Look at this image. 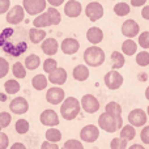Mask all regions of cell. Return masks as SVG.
I'll return each instance as SVG.
<instances>
[{
	"label": "cell",
	"instance_id": "47",
	"mask_svg": "<svg viewBox=\"0 0 149 149\" xmlns=\"http://www.w3.org/2000/svg\"><path fill=\"white\" fill-rule=\"evenodd\" d=\"M141 17L144 18V20L149 21V4L143 7V9H141Z\"/></svg>",
	"mask_w": 149,
	"mask_h": 149
},
{
	"label": "cell",
	"instance_id": "30",
	"mask_svg": "<svg viewBox=\"0 0 149 149\" xmlns=\"http://www.w3.org/2000/svg\"><path fill=\"white\" fill-rule=\"evenodd\" d=\"M45 137H46L47 141L58 144V143L62 140L63 136H62V132H60L58 128H55V127H50V128L46 131V134H45Z\"/></svg>",
	"mask_w": 149,
	"mask_h": 149
},
{
	"label": "cell",
	"instance_id": "38",
	"mask_svg": "<svg viewBox=\"0 0 149 149\" xmlns=\"http://www.w3.org/2000/svg\"><path fill=\"white\" fill-rule=\"evenodd\" d=\"M127 140L122 139V137H114L110 141V149H127Z\"/></svg>",
	"mask_w": 149,
	"mask_h": 149
},
{
	"label": "cell",
	"instance_id": "13",
	"mask_svg": "<svg viewBox=\"0 0 149 149\" xmlns=\"http://www.w3.org/2000/svg\"><path fill=\"white\" fill-rule=\"evenodd\" d=\"M9 110L12 114L16 115H22L29 111V102L26 101V98L24 97H15L9 103Z\"/></svg>",
	"mask_w": 149,
	"mask_h": 149
},
{
	"label": "cell",
	"instance_id": "11",
	"mask_svg": "<svg viewBox=\"0 0 149 149\" xmlns=\"http://www.w3.org/2000/svg\"><path fill=\"white\" fill-rule=\"evenodd\" d=\"M148 115L143 109H134L128 114V123L134 127H144L147 124Z\"/></svg>",
	"mask_w": 149,
	"mask_h": 149
},
{
	"label": "cell",
	"instance_id": "7",
	"mask_svg": "<svg viewBox=\"0 0 149 149\" xmlns=\"http://www.w3.org/2000/svg\"><path fill=\"white\" fill-rule=\"evenodd\" d=\"M123 76L115 70H111L109 72H106L105 77H103V82H105L106 88L110 90H118L119 88L123 85Z\"/></svg>",
	"mask_w": 149,
	"mask_h": 149
},
{
	"label": "cell",
	"instance_id": "6",
	"mask_svg": "<svg viewBox=\"0 0 149 149\" xmlns=\"http://www.w3.org/2000/svg\"><path fill=\"white\" fill-rule=\"evenodd\" d=\"M25 9L22 5H13L7 13H5V21L9 25H18L25 20Z\"/></svg>",
	"mask_w": 149,
	"mask_h": 149
},
{
	"label": "cell",
	"instance_id": "32",
	"mask_svg": "<svg viewBox=\"0 0 149 149\" xmlns=\"http://www.w3.org/2000/svg\"><path fill=\"white\" fill-rule=\"evenodd\" d=\"M130 12H131V7H130V4H127V3H124V1L116 3V4L114 5V13H115L118 17H124V16H127Z\"/></svg>",
	"mask_w": 149,
	"mask_h": 149
},
{
	"label": "cell",
	"instance_id": "24",
	"mask_svg": "<svg viewBox=\"0 0 149 149\" xmlns=\"http://www.w3.org/2000/svg\"><path fill=\"white\" fill-rule=\"evenodd\" d=\"M110 60H111V68H113V70H115V71L123 68L124 64H126L124 54H123V52H119V51H113V52H111Z\"/></svg>",
	"mask_w": 149,
	"mask_h": 149
},
{
	"label": "cell",
	"instance_id": "48",
	"mask_svg": "<svg viewBox=\"0 0 149 149\" xmlns=\"http://www.w3.org/2000/svg\"><path fill=\"white\" fill-rule=\"evenodd\" d=\"M148 0H131V5L132 7H144L147 4Z\"/></svg>",
	"mask_w": 149,
	"mask_h": 149
},
{
	"label": "cell",
	"instance_id": "20",
	"mask_svg": "<svg viewBox=\"0 0 149 149\" xmlns=\"http://www.w3.org/2000/svg\"><path fill=\"white\" fill-rule=\"evenodd\" d=\"M67 77H68L67 71L62 67H58L54 72H51L49 74L47 79H49V81L54 85H63L65 81H67Z\"/></svg>",
	"mask_w": 149,
	"mask_h": 149
},
{
	"label": "cell",
	"instance_id": "49",
	"mask_svg": "<svg viewBox=\"0 0 149 149\" xmlns=\"http://www.w3.org/2000/svg\"><path fill=\"white\" fill-rule=\"evenodd\" d=\"M64 1H65V0H47V3H49L51 7H55V8L63 5V4H64Z\"/></svg>",
	"mask_w": 149,
	"mask_h": 149
},
{
	"label": "cell",
	"instance_id": "31",
	"mask_svg": "<svg viewBox=\"0 0 149 149\" xmlns=\"http://www.w3.org/2000/svg\"><path fill=\"white\" fill-rule=\"evenodd\" d=\"M122 106L115 101H110L109 103H106L105 106V113L110 114L113 116H122Z\"/></svg>",
	"mask_w": 149,
	"mask_h": 149
},
{
	"label": "cell",
	"instance_id": "51",
	"mask_svg": "<svg viewBox=\"0 0 149 149\" xmlns=\"http://www.w3.org/2000/svg\"><path fill=\"white\" fill-rule=\"evenodd\" d=\"M127 149H145V148H144V145H141V144H132L131 147H128Z\"/></svg>",
	"mask_w": 149,
	"mask_h": 149
},
{
	"label": "cell",
	"instance_id": "22",
	"mask_svg": "<svg viewBox=\"0 0 149 149\" xmlns=\"http://www.w3.org/2000/svg\"><path fill=\"white\" fill-rule=\"evenodd\" d=\"M47 33L45 31V29H38V28H31L28 31V37L30 39V42H33L34 45L42 43L45 39L47 38Z\"/></svg>",
	"mask_w": 149,
	"mask_h": 149
},
{
	"label": "cell",
	"instance_id": "44",
	"mask_svg": "<svg viewBox=\"0 0 149 149\" xmlns=\"http://www.w3.org/2000/svg\"><path fill=\"white\" fill-rule=\"evenodd\" d=\"M140 139L144 144H149V126H144L140 132Z\"/></svg>",
	"mask_w": 149,
	"mask_h": 149
},
{
	"label": "cell",
	"instance_id": "54",
	"mask_svg": "<svg viewBox=\"0 0 149 149\" xmlns=\"http://www.w3.org/2000/svg\"><path fill=\"white\" fill-rule=\"evenodd\" d=\"M145 77H147V73H144V72L140 73V80H141V81L143 80H145Z\"/></svg>",
	"mask_w": 149,
	"mask_h": 149
},
{
	"label": "cell",
	"instance_id": "5",
	"mask_svg": "<svg viewBox=\"0 0 149 149\" xmlns=\"http://www.w3.org/2000/svg\"><path fill=\"white\" fill-rule=\"evenodd\" d=\"M47 0H22L25 12L30 16H38L46 10Z\"/></svg>",
	"mask_w": 149,
	"mask_h": 149
},
{
	"label": "cell",
	"instance_id": "33",
	"mask_svg": "<svg viewBox=\"0 0 149 149\" xmlns=\"http://www.w3.org/2000/svg\"><path fill=\"white\" fill-rule=\"evenodd\" d=\"M29 130H30V124H29V122L26 120V119L21 118V119H18V120H16V123H15V131L17 132L18 135L28 134Z\"/></svg>",
	"mask_w": 149,
	"mask_h": 149
},
{
	"label": "cell",
	"instance_id": "1",
	"mask_svg": "<svg viewBox=\"0 0 149 149\" xmlns=\"http://www.w3.org/2000/svg\"><path fill=\"white\" fill-rule=\"evenodd\" d=\"M17 31L12 28H7L3 30L0 34V47L5 54L10 55V56H20L21 54L28 50V43L25 41L22 42H12L10 39L16 36Z\"/></svg>",
	"mask_w": 149,
	"mask_h": 149
},
{
	"label": "cell",
	"instance_id": "12",
	"mask_svg": "<svg viewBox=\"0 0 149 149\" xmlns=\"http://www.w3.org/2000/svg\"><path fill=\"white\" fill-rule=\"evenodd\" d=\"M39 122L46 127H56V126H59L60 119L55 110H52V109H46V110H43L41 113V115H39Z\"/></svg>",
	"mask_w": 149,
	"mask_h": 149
},
{
	"label": "cell",
	"instance_id": "34",
	"mask_svg": "<svg viewBox=\"0 0 149 149\" xmlns=\"http://www.w3.org/2000/svg\"><path fill=\"white\" fill-rule=\"evenodd\" d=\"M26 68L21 62H16L12 65V73L16 79H25L26 77Z\"/></svg>",
	"mask_w": 149,
	"mask_h": 149
},
{
	"label": "cell",
	"instance_id": "8",
	"mask_svg": "<svg viewBox=\"0 0 149 149\" xmlns=\"http://www.w3.org/2000/svg\"><path fill=\"white\" fill-rule=\"evenodd\" d=\"M98 137H100V127H97L95 124H86L80 131L81 141L88 143V144H92V143L97 141Z\"/></svg>",
	"mask_w": 149,
	"mask_h": 149
},
{
	"label": "cell",
	"instance_id": "3",
	"mask_svg": "<svg viewBox=\"0 0 149 149\" xmlns=\"http://www.w3.org/2000/svg\"><path fill=\"white\" fill-rule=\"evenodd\" d=\"M123 126L124 124L122 116H113L105 111L98 116V127L107 134H114V132L119 131Z\"/></svg>",
	"mask_w": 149,
	"mask_h": 149
},
{
	"label": "cell",
	"instance_id": "26",
	"mask_svg": "<svg viewBox=\"0 0 149 149\" xmlns=\"http://www.w3.org/2000/svg\"><path fill=\"white\" fill-rule=\"evenodd\" d=\"M122 52L127 56H132L137 52V43L131 38H127L126 41L122 43Z\"/></svg>",
	"mask_w": 149,
	"mask_h": 149
},
{
	"label": "cell",
	"instance_id": "18",
	"mask_svg": "<svg viewBox=\"0 0 149 149\" xmlns=\"http://www.w3.org/2000/svg\"><path fill=\"white\" fill-rule=\"evenodd\" d=\"M41 50L47 56H54L59 51V43H58V41L55 38L50 37V38H46L41 43Z\"/></svg>",
	"mask_w": 149,
	"mask_h": 149
},
{
	"label": "cell",
	"instance_id": "43",
	"mask_svg": "<svg viewBox=\"0 0 149 149\" xmlns=\"http://www.w3.org/2000/svg\"><path fill=\"white\" fill-rule=\"evenodd\" d=\"M9 148V137L7 134L0 132V149H8Z\"/></svg>",
	"mask_w": 149,
	"mask_h": 149
},
{
	"label": "cell",
	"instance_id": "55",
	"mask_svg": "<svg viewBox=\"0 0 149 149\" xmlns=\"http://www.w3.org/2000/svg\"><path fill=\"white\" fill-rule=\"evenodd\" d=\"M147 115H148V118H149V105H148V107H147Z\"/></svg>",
	"mask_w": 149,
	"mask_h": 149
},
{
	"label": "cell",
	"instance_id": "36",
	"mask_svg": "<svg viewBox=\"0 0 149 149\" xmlns=\"http://www.w3.org/2000/svg\"><path fill=\"white\" fill-rule=\"evenodd\" d=\"M136 64L140 67H147L149 65V51L143 50V51L136 54Z\"/></svg>",
	"mask_w": 149,
	"mask_h": 149
},
{
	"label": "cell",
	"instance_id": "27",
	"mask_svg": "<svg viewBox=\"0 0 149 149\" xmlns=\"http://www.w3.org/2000/svg\"><path fill=\"white\" fill-rule=\"evenodd\" d=\"M24 65H25L26 70H30V71H36L39 68L41 65V58L36 54H31L28 55L25 58V62H24Z\"/></svg>",
	"mask_w": 149,
	"mask_h": 149
},
{
	"label": "cell",
	"instance_id": "28",
	"mask_svg": "<svg viewBox=\"0 0 149 149\" xmlns=\"http://www.w3.org/2000/svg\"><path fill=\"white\" fill-rule=\"evenodd\" d=\"M135 136H136V130H135V127L131 126V124H126V126H123L120 128L119 137H122V139L127 140V141H131V140L135 139Z\"/></svg>",
	"mask_w": 149,
	"mask_h": 149
},
{
	"label": "cell",
	"instance_id": "46",
	"mask_svg": "<svg viewBox=\"0 0 149 149\" xmlns=\"http://www.w3.org/2000/svg\"><path fill=\"white\" fill-rule=\"evenodd\" d=\"M41 149H60L58 147V144H55V143H50V141H43L41 145Z\"/></svg>",
	"mask_w": 149,
	"mask_h": 149
},
{
	"label": "cell",
	"instance_id": "10",
	"mask_svg": "<svg viewBox=\"0 0 149 149\" xmlns=\"http://www.w3.org/2000/svg\"><path fill=\"white\" fill-rule=\"evenodd\" d=\"M80 103H81V109L86 114H95L101 107L100 101H98L97 98H95V95H93V94L82 95Z\"/></svg>",
	"mask_w": 149,
	"mask_h": 149
},
{
	"label": "cell",
	"instance_id": "21",
	"mask_svg": "<svg viewBox=\"0 0 149 149\" xmlns=\"http://www.w3.org/2000/svg\"><path fill=\"white\" fill-rule=\"evenodd\" d=\"M89 76H90V72H89V68H88L86 64L76 65L72 71V77L79 82L86 81V80L89 79Z\"/></svg>",
	"mask_w": 149,
	"mask_h": 149
},
{
	"label": "cell",
	"instance_id": "56",
	"mask_svg": "<svg viewBox=\"0 0 149 149\" xmlns=\"http://www.w3.org/2000/svg\"><path fill=\"white\" fill-rule=\"evenodd\" d=\"M0 132H1V127H0Z\"/></svg>",
	"mask_w": 149,
	"mask_h": 149
},
{
	"label": "cell",
	"instance_id": "45",
	"mask_svg": "<svg viewBox=\"0 0 149 149\" xmlns=\"http://www.w3.org/2000/svg\"><path fill=\"white\" fill-rule=\"evenodd\" d=\"M10 9V0H0V15H4Z\"/></svg>",
	"mask_w": 149,
	"mask_h": 149
},
{
	"label": "cell",
	"instance_id": "50",
	"mask_svg": "<svg viewBox=\"0 0 149 149\" xmlns=\"http://www.w3.org/2000/svg\"><path fill=\"white\" fill-rule=\"evenodd\" d=\"M9 149H26V147L22 144V143H13L9 147Z\"/></svg>",
	"mask_w": 149,
	"mask_h": 149
},
{
	"label": "cell",
	"instance_id": "35",
	"mask_svg": "<svg viewBox=\"0 0 149 149\" xmlns=\"http://www.w3.org/2000/svg\"><path fill=\"white\" fill-rule=\"evenodd\" d=\"M46 12L49 13L50 18H51V22H52V25L54 26L59 25V24L62 22V15H60V12L58 10V8L51 7V5H50V7L46 9Z\"/></svg>",
	"mask_w": 149,
	"mask_h": 149
},
{
	"label": "cell",
	"instance_id": "29",
	"mask_svg": "<svg viewBox=\"0 0 149 149\" xmlns=\"http://www.w3.org/2000/svg\"><path fill=\"white\" fill-rule=\"evenodd\" d=\"M20 89H21L20 82H18L17 80H15V79L7 80V81L4 82V90H5L7 94H10V95L17 94V93L20 92Z\"/></svg>",
	"mask_w": 149,
	"mask_h": 149
},
{
	"label": "cell",
	"instance_id": "42",
	"mask_svg": "<svg viewBox=\"0 0 149 149\" xmlns=\"http://www.w3.org/2000/svg\"><path fill=\"white\" fill-rule=\"evenodd\" d=\"M9 72V63L7 59L0 56V79H4Z\"/></svg>",
	"mask_w": 149,
	"mask_h": 149
},
{
	"label": "cell",
	"instance_id": "19",
	"mask_svg": "<svg viewBox=\"0 0 149 149\" xmlns=\"http://www.w3.org/2000/svg\"><path fill=\"white\" fill-rule=\"evenodd\" d=\"M86 39L89 43L94 45V46H98V43L103 41V31L101 28L98 26H92V28L88 29L86 31Z\"/></svg>",
	"mask_w": 149,
	"mask_h": 149
},
{
	"label": "cell",
	"instance_id": "39",
	"mask_svg": "<svg viewBox=\"0 0 149 149\" xmlns=\"http://www.w3.org/2000/svg\"><path fill=\"white\" fill-rule=\"evenodd\" d=\"M137 42H139V46L141 47L143 50H148L149 49V31H143V33L139 34V38H137Z\"/></svg>",
	"mask_w": 149,
	"mask_h": 149
},
{
	"label": "cell",
	"instance_id": "16",
	"mask_svg": "<svg viewBox=\"0 0 149 149\" xmlns=\"http://www.w3.org/2000/svg\"><path fill=\"white\" fill-rule=\"evenodd\" d=\"M82 13V5L77 0H70L64 4V15L70 18H77Z\"/></svg>",
	"mask_w": 149,
	"mask_h": 149
},
{
	"label": "cell",
	"instance_id": "2",
	"mask_svg": "<svg viewBox=\"0 0 149 149\" xmlns=\"http://www.w3.org/2000/svg\"><path fill=\"white\" fill-rule=\"evenodd\" d=\"M81 111V103L76 97H65L60 103V115L64 120H73Z\"/></svg>",
	"mask_w": 149,
	"mask_h": 149
},
{
	"label": "cell",
	"instance_id": "37",
	"mask_svg": "<svg viewBox=\"0 0 149 149\" xmlns=\"http://www.w3.org/2000/svg\"><path fill=\"white\" fill-rule=\"evenodd\" d=\"M43 71L46 72L47 74H50L51 72H54L55 70L58 68V63L55 59H52V58H47L46 60H43Z\"/></svg>",
	"mask_w": 149,
	"mask_h": 149
},
{
	"label": "cell",
	"instance_id": "4",
	"mask_svg": "<svg viewBox=\"0 0 149 149\" xmlns=\"http://www.w3.org/2000/svg\"><path fill=\"white\" fill-rule=\"evenodd\" d=\"M105 51L101 47L92 45L90 47L85 49L84 51V62L89 67H100L105 62Z\"/></svg>",
	"mask_w": 149,
	"mask_h": 149
},
{
	"label": "cell",
	"instance_id": "40",
	"mask_svg": "<svg viewBox=\"0 0 149 149\" xmlns=\"http://www.w3.org/2000/svg\"><path fill=\"white\" fill-rule=\"evenodd\" d=\"M60 149H84V145L80 140H76V139H70L64 143Z\"/></svg>",
	"mask_w": 149,
	"mask_h": 149
},
{
	"label": "cell",
	"instance_id": "14",
	"mask_svg": "<svg viewBox=\"0 0 149 149\" xmlns=\"http://www.w3.org/2000/svg\"><path fill=\"white\" fill-rule=\"evenodd\" d=\"M122 34H123L126 38H135L140 34V25L132 18H128L126 20L123 24H122Z\"/></svg>",
	"mask_w": 149,
	"mask_h": 149
},
{
	"label": "cell",
	"instance_id": "23",
	"mask_svg": "<svg viewBox=\"0 0 149 149\" xmlns=\"http://www.w3.org/2000/svg\"><path fill=\"white\" fill-rule=\"evenodd\" d=\"M33 26L38 29H45V28H49V26H52L51 18H50L49 13L43 12L41 15L36 16V18L33 20Z\"/></svg>",
	"mask_w": 149,
	"mask_h": 149
},
{
	"label": "cell",
	"instance_id": "17",
	"mask_svg": "<svg viewBox=\"0 0 149 149\" xmlns=\"http://www.w3.org/2000/svg\"><path fill=\"white\" fill-rule=\"evenodd\" d=\"M60 50L65 55H74L80 50V42L76 38H71V37L64 38L60 43Z\"/></svg>",
	"mask_w": 149,
	"mask_h": 149
},
{
	"label": "cell",
	"instance_id": "15",
	"mask_svg": "<svg viewBox=\"0 0 149 149\" xmlns=\"http://www.w3.org/2000/svg\"><path fill=\"white\" fill-rule=\"evenodd\" d=\"M64 98H65V93L60 86L50 88L46 93V101L50 105H54V106L60 105V103L64 101Z\"/></svg>",
	"mask_w": 149,
	"mask_h": 149
},
{
	"label": "cell",
	"instance_id": "25",
	"mask_svg": "<svg viewBox=\"0 0 149 149\" xmlns=\"http://www.w3.org/2000/svg\"><path fill=\"white\" fill-rule=\"evenodd\" d=\"M31 85H33V88L36 90L41 92V90H43L47 88V85H49V79L46 77V74L38 73L31 79Z\"/></svg>",
	"mask_w": 149,
	"mask_h": 149
},
{
	"label": "cell",
	"instance_id": "53",
	"mask_svg": "<svg viewBox=\"0 0 149 149\" xmlns=\"http://www.w3.org/2000/svg\"><path fill=\"white\" fill-rule=\"evenodd\" d=\"M145 98L149 101V85H148V88L145 89Z\"/></svg>",
	"mask_w": 149,
	"mask_h": 149
},
{
	"label": "cell",
	"instance_id": "52",
	"mask_svg": "<svg viewBox=\"0 0 149 149\" xmlns=\"http://www.w3.org/2000/svg\"><path fill=\"white\" fill-rule=\"evenodd\" d=\"M0 101H1V102H5V101H7V93H0Z\"/></svg>",
	"mask_w": 149,
	"mask_h": 149
},
{
	"label": "cell",
	"instance_id": "41",
	"mask_svg": "<svg viewBox=\"0 0 149 149\" xmlns=\"http://www.w3.org/2000/svg\"><path fill=\"white\" fill-rule=\"evenodd\" d=\"M10 122H12V115L7 111H1L0 113V127L1 128H7L9 127Z\"/></svg>",
	"mask_w": 149,
	"mask_h": 149
},
{
	"label": "cell",
	"instance_id": "9",
	"mask_svg": "<svg viewBox=\"0 0 149 149\" xmlns=\"http://www.w3.org/2000/svg\"><path fill=\"white\" fill-rule=\"evenodd\" d=\"M103 13H105L103 5L98 1H90L89 4L85 7V16H86L92 22H95V21L101 20V18L103 17Z\"/></svg>",
	"mask_w": 149,
	"mask_h": 149
}]
</instances>
